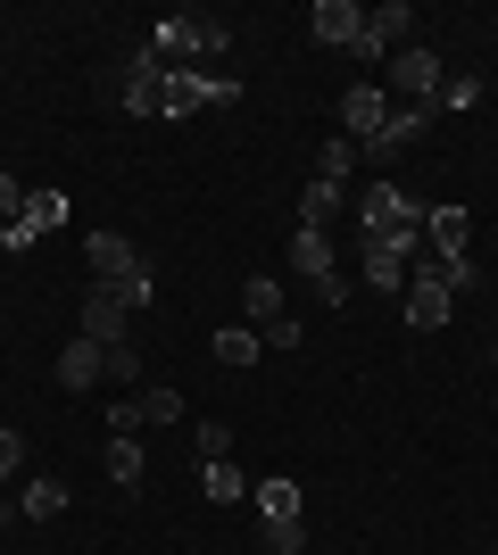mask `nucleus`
<instances>
[{
	"label": "nucleus",
	"instance_id": "obj_1",
	"mask_svg": "<svg viewBox=\"0 0 498 555\" xmlns=\"http://www.w3.org/2000/svg\"><path fill=\"white\" fill-rule=\"evenodd\" d=\"M357 208H366V241H391V249H416V232H424V208H416V199H407L399 183H374L366 199H357Z\"/></svg>",
	"mask_w": 498,
	"mask_h": 555
},
{
	"label": "nucleus",
	"instance_id": "obj_2",
	"mask_svg": "<svg viewBox=\"0 0 498 555\" xmlns=\"http://www.w3.org/2000/svg\"><path fill=\"white\" fill-rule=\"evenodd\" d=\"M250 498H258V514H266V547L299 555V481H291V473H266Z\"/></svg>",
	"mask_w": 498,
	"mask_h": 555
},
{
	"label": "nucleus",
	"instance_id": "obj_3",
	"mask_svg": "<svg viewBox=\"0 0 498 555\" xmlns=\"http://www.w3.org/2000/svg\"><path fill=\"white\" fill-rule=\"evenodd\" d=\"M225 42H233V25H216V17H166L158 34H150V50H166L175 67H191V59H216Z\"/></svg>",
	"mask_w": 498,
	"mask_h": 555
},
{
	"label": "nucleus",
	"instance_id": "obj_4",
	"mask_svg": "<svg viewBox=\"0 0 498 555\" xmlns=\"http://www.w3.org/2000/svg\"><path fill=\"white\" fill-rule=\"evenodd\" d=\"M216 100H241V83L225 75H200V67H175L158 92V116H191V108H216Z\"/></svg>",
	"mask_w": 498,
	"mask_h": 555
},
{
	"label": "nucleus",
	"instance_id": "obj_5",
	"mask_svg": "<svg viewBox=\"0 0 498 555\" xmlns=\"http://www.w3.org/2000/svg\"><path fill=\"white\" fill-rule=\"evenodd\" d=\"M166 75H175V59H166V50H133V59H125V108H133V116H158V92H166Z\"/></svg>",
	"mask_w": 498,
	"mask_h": 555
},
{
	"label": "nucleus",
	"instance_id": "obj_6",
	"mask_svg": "<svg viewBox=\"0 0 498 555\" xmlns=\"http://www.w3.org/2000/svg\"><path fill=\"white\" fill-rule=\"evenodd\" d=\"M391 92H407V108H432L440 100V59L432 50H399L391 59Z\"/></svg>",
	"mask_w": 498,
	"mask_h": 555
},
{
	"label": "nucleus",
	"instance_id": "obj_7",
	"mask_svg": "<svg viewBox=\"0 0 498 555\" xmlns=\"http://www.w3.org/2000/svg\"><path fill=\"white\" fill-rule=\"evenodd\" d=\"M308 34L324 50H357V42H366V9H349V0H316V9H308Z\"/></svg>",
	"mask_w": 498,
	"mask_h": 555
},
{
	"label": "nucleus",
	"instance_id": "obj_8",
	"mask_svg": "<svg viewBox=\"0 0 498 555\" xmlns=\"http://www.w3.org/2000/svg\"><path fill=\"white\" fill-rule=\"evenodd\" d=\"M50 224H67V199H59V191H25V216L0 224V241H9V249H34Z\"/></svg>",
	"mask_w": 498,
	"mask_h": 555
},
{
	"label": "nucleus",
	"instance_id": "obj_9",
	"mask_svg": "<svg viewBox=\"0 0 498 555\" xmlns=\"http://www.w3.org/2000/svg\"><path fill=\"white\" fill-rule=\"evenodd\" d=\"M449 307H457V291L440 274L416 266V282H407V324H416V332H440V324H449Z\"/></svg>",
	"mask_w": 498,
	"mask_h": 555
},
{
	"label": "nucleus",
	"instance_id": "obj_10",
	"mask_svg": "<svg viewBox=\"0 0 498 555\" xmlns=\"http://www.w3.org/2000/svg\"><path fill=\"white\" fill-rule=\"evenodd\" d=\"M100 373H108V348H100V340H84V332H75V340L59 348V390H92Z\"/></svg>",
	"mask_w": 498,
	"mask_h": 555
},
{
	"label": "nucleus",
	"instance_id": "obj_11",
	"mask_svg": "<svg viewBox=\"0 0 498 555\" xmlns=\"http://www.w3.org/2000/svg\"><path fill=\"white\" fill-rule=\"evenodd\" d=\"M100 266V274H108V291H117V282H133V274H150L142 266V249H133V241H125V232H92V249H84Z\"/></svg>",
	"mask_w": 498,
	"mask_h": 555
},
{
	"label": "nucleus",
	"instance_id": "obj_12",
	"mask_svg": "<svg viewBox=\"0 0 498 555\" xmlns=\"http://www.w3.org/2000/svg\"><path fill=\"white\" fill-rule=\"evenodd\" d=\"M341 125H349V141H374L382 125H391V100H382L374 83H357V92H341Z\"/></svg>",
	"mask_w": 498,
	"mask_h": 555
},
{
	"label": "nucleus",
	"instance_id": "obj_13",
	"mask_svg": "<svg viewBox=\"0 0 498 555\" xmlns=\"http://www.w3.org/2000/svg\"><path fill=\"white\" fill-rule=\"evenodd\" d=\"M125 315H133V307H125L117 291H92V299H84V340H100V348H125Z\"/></svg>",
	"mask_w": 498,
	"mask_h": 555
},
{
	"label": "nucleus",
	"instance_id": "obj_14",
	"mask_svg": "<svg viewBox=\"0 0 498 555\" xmlns=\"http://www.w3.org/2000/svg\"><path fill=\"white\" fill-rule=\"evenodd\" d=\"M407 25H416V9H407V0H382L374 17H366V42H357V59H382L391 42H407Z\"/></svg>",
	"mask_w": 498,
	"mask_h": 555
},
{
	"label": "nucleus",
	"instance_id": "obj_15",
	"mask_svg": "<svg viewBox=\"0 0 498 555\" xmlns=\"http://www.w3.org/2000/svg\"><path fill=\"white\" fill-rule=\"evenodd\" d=\"M424 133H432V108H391V125H382L366 150H374V158H391V150H416Z\"/></svg>",
	"mask_w": 498,
	"mask_h": 555
},
{
	"label": "nucleus",
	"instance_id": "obj_16",
	"mask_svg": "<svg viewBox=\"0 0 498 555\" xmlns=\"http://www.w3.org/2000/svg\"><path fill=\"white\" fill-rule=\"evenodd\" d=\"M291 266H299V274L324 291V282H332V241H324L316 224H299V232H291Z\"/></svg>",
	"mask_w": 498,
	"mask_h": 555
},
{
	"label": "nucleus",
	"instance_id": "obj_17",
	"mask_svg": "<svg viewBox=\"0 0 498 555\" xmlns=\"http://www.w3.org/2000/svg\"><path fill=\"white\" fill-rule=\"evenodd\" d=\"M424 224H432V249H440V257H465V241H474V216L457 208V199H449V208H424Z\"/></svg>",
	"mask_w": 498,
	"mask_h": 555
},
{
	"label": "nucleus",
	"instance_id": "obj_18",
	"mask_svg": "<svg viewBox=\"0 0 498 555\" xmlns=\"http://www.w3.org/2000/svg\"><path fill=\"white\" fill-rule=\"evenodd\" d=\"M142 473H150V464H142V440L108 431V481H117V489H142Z\"/></svg>",
	"mask_w": 498,
	"mask_h": 555
},
{
	"label": "nucleus",
	"instance_id": "obj_19",
	"mask_svg": "<svg viewBox=\"0 0 498 555\" xmlns=\"http://www.w3.org/2000/svg\"><path fill=\"white\" fill-rule=\"evenodd\" d=\"M366 282H374V291H399V282H407V249H391V241H366Z\"/></svg>",
	"mask_w": 498,
	"mask_h": 555
},
{
	"label": "nucleus",
	"instance_id": "obj_20",
	"mask_svg": "<svg viewBox=\"0 0 498 555\" xmlns=\"http://www.w3.org/2000/svg\"><path fill=\"white\" fill-rule=\"evenodd\" d=\"M332 216H341V183H324V175H316V183L299 191V224H316V232H324Z\"/></svg>",
	"mask_w": 498,
	"mask_h": 555
},
{
	"label": "nucleus",
	"instance_id": "obj_21",
	"mask_svg": "<svg viewBox=\"0 0 498 555\" xmlns=\"http://www.w3.org/2000/svg\"><path fill=\"white\" fill-rule=\"evenodd\" d=\"M200 489H208L216 506H241V498H250V481L233 473V456H225V464H208V473H200Z\"/></svg>",
	"mask_w": 498,
	"mask_h": 555
},
{
	"label": "nucleus",
	"instance_id": "obj_22",
	"mask_svg": "<svg viewBox=\"0 0 498 555\" xmlns=\"http://www.w3.org/2000/svg\"><path fill=\"white\" fill-rule=\"evenodd\" d=\"M258 357H266L258 332H216V365H258Z\"/></svg>",
	"mask_w": 498,
	"mask_h": 555
},
{
	"label": "nucleus",
	"instance_id": "obj_23",
	"mask_svg": "<svg viewBox=\"0 0 498 555\" xmlns=\"http://www.w3.org/2000/svg\"><path fill=\"white\" fill-rule=\"evenodd\" d=\"M59 506H67V489H59V481H34V489L17 498V514H25V522H50Z\"/></svg>",
	"mask_w": 498,
	"mask_h": 555
},
{
	"label": "nucleus",
	"instance_id": "obj_24",
	"mask_svg": "<svg viewBox=\"0 0 498 555\" xmlns=\"http://www.w3.org/2000/svg\"><path fill=\"white\" fill-rule=\"evenodd\" d=\"M133 406H142V423H175V415H183V390H166V382H150V390L133 398Z\"/></svg>",
	"mask_w": 498,
	"mask_h": 555
},
{
	"label": "nucleus",
	"instance_id": "obj_25",
	"mask_svg": "<svg viewBox=\"0 0 498 555\" xmlns=\"http://www.w3.org/2000/svg\"><path fill=\"white\" fill-rule=\"evenodd\" d=\"M349 166H357V141H349V133H341V141H324V150H316V175H324V183H341Z\"/></svg>",
	"mask_w": 498,
	"mask_h": 555
},
{
	"label": "nucleus",
	"instance_id": "obj_26",
	"mask_svg": "<svg viewBox=\"0 0 498 555\" xmlns=\"http://www.w3.org/2000/svg\"><path fill=\"white\" fill-rule=\"evenodd\" d=\"M241 299H250V324H274V315H283V291H274V282H250V291H241Z\"/></svg>",
	"mask_w": 498,
	"mask_h": 555
},
{
	"label": "nucleus",
	"instance_id": "obj_27",
	"mask_svg": "<svg viewBox=\"0 0 498 555\" xmlns=\"http://www.w3.org/2000/svg\"><path fill=\"white\" fill-rule=\"evenodd\" d=\"M233 456V423H200V464H225Z\"/></svg>",
	"mask_w": 498,
	"mask_h": 555
},
{
	"label": "nucleus",
	"instance_id": "obj_28",
	"mask_svg": "<svg viewBox=\"0 0 498 555\" xmlns=\"http://www.w3.org/2000/svg\"><path fill=\"white\" fill-rule=\"evenodd\" d=\"M258 340H266V348H299V315H274V324H266Z\"/></svg>",
	"mask_w": 498,
	"mask_h": 555
},
{
	"label": "nucleus",
	"instance_id": "obj_29",
	"mask_svg": "<svg viewBox=\"0 0 498 555\" xmlns=\"http://www.w3.org/2000/svg\"><path fill=\"white\" fill-rule=\"evenodd\" d=\"M0 216H9V224L25 216V183H17V175H0Z\"/></svg>",
	"mask_w": 498,
	"mask_h": 555
},
{
	"label": "nucleus",
	"instance_id": "obj_30",
	"mask_svg": "<svg viewBox=\"0 0 498 555\" xmlns=\"http://www.w3.org/2000/svg\"><path fill=\"white\" fill-rule=\"evenodd\" d=\"M17 464H25V440L9 431V423H0V473H17Z\"/></svg>",
	"mask_w": 498,
	"mask_h": 555
},
{
	"label": "nucleus",
	"instance_id": "obj_31",
	"mask_svg": "<svg viewBox=\"0 0 498 555\" xmlns=\"http://www.w3.org/2000/svg\"><path fill=\"white\" fill-rule=\"evenodd\" d=\"M490 365H498V348H490Z\"/></svg>",
	"mask_w": 498,
	"mask_h": 555
}]
</instances>
